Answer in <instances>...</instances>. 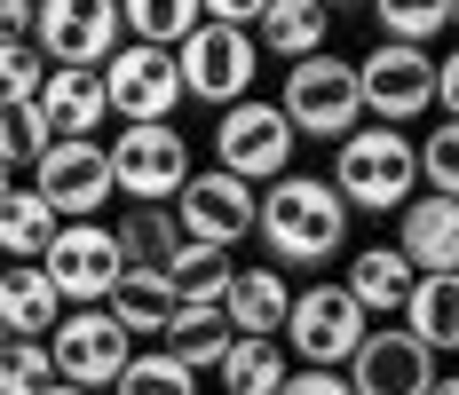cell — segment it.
<instances>
[{
    "mask_svg": "<svg viewBox=\"0 0 459 395\" xmlns=\"http://www.w3.org/2000/svg\"><path fill=\"white\" fill-rule=\"evenodd\" d=\"M254 237L270 245V269H325L349 245V206L325 175H285L262 190V221Z\"/></svg>",
    "mask_w": 459,
    "mask_h": 395,
    "instance_id": "1",
    "label": "cell"
},
{
    "mask_svg": "<svg viewBox=\"0 0 459 395\" xmlns=\"http://www.w3.org/2000/svg\"><path fill=\"white\" fill-rule=\"evenodd\" d=\"M333 190L349 214H404L420 198V142L396 127H357L349 142H333Z\"/></svg>",
    "mask_w": 459,
    "mask_h": 395,
    "instance_id": "2",
    "label": "cell"
},
{
    "mask_svg": "<svg viewBox=\"0 0 459 395\" xmlns=\"http://www.w3.org/2000/svg\"><path fill=\"white\" fill-rule=\"evenodd\" d=\"M277 111H285V127L301 134V142H349V134L365 127V88H357V64L349 56H309V64H293L285 72V88H277Z\"/></svg>",
    "mask_w": 459,
    "mask_h": 395,
    "instance_id": "3",
    "label": "cell"
},
{
    "mask_svg": "<svg viewBox=\"0 0 459 395\" xmlns=\"http://www.w3.org/2000/svg\"><path fill=\"white\" fill-rule=\"evenodd\" d=\"M365 308L341 293V277H317L293 293V316H285V356H301V372H349V356L365 348Z\"/></svg>",
    "mask_w": 459,
    "mask_h": 395,
    "instance_id": "4",
    "label": "cell"
},
{
    "mask_svg": "<svg viewBox=\"0 0 459 395\" xmlns=\"http://www.w3.org/2000/svg\"><path fill=\"white\" fill-rule=\"evenodd\" d=\"M293 142L301 134L285 127V111L262 103V95H246V103H230L222 119H214V167L238 175L246 190H270V182L293 175Z\"/></svg>",
    "mask_w": 459,
    "mask_h": 395,
    "instance_id": "5",
    "label": "cell"
},
{
    "mask_svg": "<svg viewBox=\"0 0 459 395\" xmlns=\"http://www.w3.org/2000/svg\"><path fill=\"white\" fill-rule=\"evenodd\" d=\"M119 40H127V24L111 0H40L32 8V47L48 72H103Z\"/></svg>",
    "mask_w": 459,
    "mask_h": 395,
    "instance_id": "6",
    "label": "cell"
},
{
    "mask_svg": "<svg viewBox=\"0 0 459 395\" xmlns=\"http://www.w3.org/2000/svg\"><path fill=\"white\" fill-rule=\"evenodd\" d=\"M357 88H365V119L372 127H412L436 111V56L428 47H396V40H372L357 56Z\"/></svg>",
    "mask_w": 459,
    "mask_h": 395,
    "instance_id": "7",
    "label": "cell"
},
{
    "mask_svg": "<svg viewBox=\"0 0 459 395\" xmlns=\"http://www.w3.org/2000/svg\"><path fill=\"white\" fill-rule=\"evenodd\" d=\"M103 150H111V190H119L127 206H175L183 182L198 175L183 127H119Z\"/></svg>",
    "mask_w": 459,
    "mask_h": 395,
    "instance_id": "8",
    "label": "cell"
},
{
    "mask_svg": "<svg viewBox=\"0 0 459 395\" xmlns=\"http://www.w3.org/2000/svg\"><path fill=\"white\" fill-rule=\"evenodd\" d=\"M175 72H183V95H190V103H214V111H230V103H246V95H254L262 47H254V32L198 24V32L175 47Z\"/></svg>",
    "mask_w": 459,
    "mask_h": 395,
    "instance_id": "9",
    "label": "cell"
},
{
    "mask_svg": "<svg viewBox=\"0 0 459 395\" xmlns=\"http://www.w3.org/2000/svg\"><path fill=\"white\" fill-rule=\"evenodd\" d=\"M40 269H48V285H56L64 308H103L119 293V277H127V253H119V237L103 221H64Z\"/></svg>",
    "mask_w": 459,
    "mask_h": 395,
    "instance_id": "10",
    "label": "cell"
},
{
    "mask_svg": "<svg viewBox=\"0 0 459 395\" xmlns=\"http://www.w3.org/2000/svg\"><path fill=\"white\" fill-rule=\"evenodd\" d=\"M103 95H111V119H127V127H175V111H183V72H175L167 47L119 40V56L103 64Z\"/></svg>",
    "mask_w": 459,
    "mask_h": 395,
    "instance_id": "11",
    "label": "cell"
},
{
    "mask_svg": "<svg viewBox=\"0 0 459 395\" xmlns=\"http://www.w3.org/2000/svg\"><path fill=\"white\" fill-rule=\"evenodd\" d=\"M48 356H56V380L64 388H119V372L135 364V340L111 324V308H64V324L48 332Z\"/></svg>",
    "mask_w": 459,
    "mask_h": 395,
    "instance_id": "12",
    "label": "cell"
},
{
    "mask_svg": "<svg viewBox=\"0 0 459 395\" xmlns=\"http://www.w3.org/2000/svg\"><path fill=\"white\" fill-rule=\"evenodd\" d=\"M175 221H183L190 245H214V253H230V245H246V237H254V221H262V190H246L238 175L206 167V175L183 182Z\"/></svg>",
    "mask_w": 459,
    "mask_h": 395,
    "instance_id": "13",
    "label": "cell"
},
{
    "mask_svg": "<svg viewBox=\"0 0 459 395\" xmlns=\"http://www.w3.org/2000/svg\"><path fill=\"white\" fill-rule=\"evenodd\" d=\"M32 190L48 198L56 221H95L119 190H111V150L103 142H48V159L32 167Z\"/></svg>",
    "mask_w": 459,
    "mask_h": 395,
    "instance_id": "14",
    "label": "cell"
},
{
    "mask_svg": "<svg viewBox=\"0 0 459 395\" xmlns=\"http://www.w3.org/2000/svg\"><path fill=\"white\" fill-rule=\"evenodd\" d=\"M341 380H349V395H428L436 388V356L420 348L404 324H372Z\"/></svg>",
    "mask_w": 459,
    "mask_h": 395,
    "instance_id": "15",
    "label": "cell"
},
{
    "mask_svg": "<svg viewBox=\"0 0 459 395\" xmlns=\"http://www.w3.org/2000/svg\"><path fill=\"white\" fill-rule=\"evenodd\" d=\"M396 253L412 262V277H459V206L420 190L396 214Z\"/></svg>",
    "mask_w": 459,
    "mask_h": 395,
    "instance_id": "16",
    "label": "cell"
},
{
    "mask_svg": "<svg viewBox=\"0 0 459 395\" xmlns=\"http://www.w3.org/2000/svg\"><path fill=\"white\" fill-rule=\"evenodd\" d=\"M222 316L238 340H285V316H293V285H285V269H238L222 293Z\"/></svg>",
    "mask_w": 459,
    "mask_h": 395,
    "instance_id": "17",
    "label": "cell"
},
{
    "mask_svg": "<svg viewBox=\"0 0 459 395\" xmlns=\"http://www.w3.org/2000/svg\"><path fill=\"white\" fill-rule=\"evenodd\" d=\"M40 119L56 142H95V127L111 119V95H103V72H48L40 88Z\"/></svg>",
    "mask_w": 459,
    "mask_h": 395,
    "instance_id": "18",
    "label": "cell"
},
{
    "mask_svg": "<svg viewBox=\"0 0 459 395\" xmlns=\"http://www.w3.org/2000/svg\"><path fill=\"white\" fill-rule=\"evenodd\" d=\"M325 40H333V8H317V0H270L262 24H254V47L277 56L285 72L309 64V56H325Z\"/></svg>",
    "mask_w": 459,
    "mask_h": 395,
    "instance_id": "19",
    "label": "cell"
},
{
    "mask_svg": "<svg viewBox=\"0 0 459 395\" xmlns=\"http://www.w3.org/2000/svg\"><path fill=\"white\" fill-rule=\"evenodd\" d=\"M412 262L396 253V245H365V253H349V277H341V293L365 308V324L372 316H404V301H412Z\"/></svg>",
    "mask_w": 459,
    "mask_h": 395,
    "instance_id": "20",
    "label": "cell"
},
{
    "mask_svg": "<svg viewBox=\"0 0 459 395\" xmlns=\"http://www.w3.org/2000/svg\"><path fill=\"white\" fill-rule=\"evenodd\" d=\"M0 324H8V340H48L64 324V301H56V285H48L40 262L0 269Z\"/></svg>",
    "mask_w": 459,
    "mask_h": 395,
    "instance_id": "21",
    "label": "cell"
},
{
    "mask_svg": "<svg viewBox=\"0 0 459 395\" xmlns=\"http://www.w3.org/2000/svg\"><path fill=\"white\" fill-rule=\"evenodd\" d=\"M111 324L127 332V340H167V324H175V285H167V269H127L119 277V293H111Z\"/></svg>",
    "mask_w": 459,
    "mask_h": 395,
    "instance_id": "22",
    "label": "cell"
},
{
    "mask_svg": "<svg viewBox=\"0 0 459 395\" xmlns=\"http://www.w3.org/2000/svg\"><path fill=\"white\" fill-rule=\"evenodd\" d=\"M230 316L222 301H183L175 308V324H167V356L183 364V372H222V356H230Z\"/></svg>",
    "mask_w": 459,
    "mask_h": 395,
    "instance_id": "23",
    "label": "cell"
},
{
    "mask_svg": "<svg viewBox=\"0 0 459 395\" xmlns=\"http://www.w3.org/2000/svg\"><path fill=\"white\" fill-rule=\"evenodd\" d=\"M404 332L428 356H459V277H420L404 301Z\"/></svg>",
    "mask_w": 459,
    "mask_h": 395,
    "instance_id": "24",
    "label": "cell"
},
{
    "mask_svg": "<svg viewBox=\"0 0 459 395\" xmlns=\"http://www.w3.org/2000/svg\"><path fill=\"white\" fill-rule=\"evenodd\" d=\"M111 237H119L127 269H167L175 253H183V221H175V206H127V214L111 221Z\"/></svg>",
    "mask_w": 459,
    "mask_h": 395,
    "instance_id": "25",
    "label": "cell"
},
{
    "mask_svg": "<svg viewBox=\"0 0 459 395\" xmlns=\"http://www.w3.org/2000/svg\"><path fill=\"white\" fill-rule=\"evenodd\" d=\"M56 229H64V221L48 214L40 190H8V198H0V262H48Z\"/></svg>",
    "mask_w": 459,
    "mask_h": 395,
    "instance_id": "26",
    "label": "cell"
},
{
    "mask_svg": "<svg viewBox=\"0 0 459 395\" xmlns=\"http://www.w3.org/2000/svg\"><path fill=\"white\" fill-rule=\"evenodd\" d=\"M222 395H277L293 380V364H285V340H230L222 356Z\"/></svg>",
    "mask_w": 459,
    "mask_h": 395,
    "instance_id": "27",
    "label": "cell"
},
{
    "mask_svg": "<svg viewBox=\"0 0 459 395\" xmlns=\"http://www.w3.org/2000/svg\"><path fill=\"white\" fill-rule=\"evenodd\" d=\"M119 24H127V40H135V47H167V56H175L206 16H198V0H127Z\"/></svg>",
    "mask_w": 459,
    "mask_h": 395,
    "instance_id": "28",
    "label": "cell"
},
{
    "mask_svg": "<svg viewBox=\"0 0 459 395\" xmlns=\"http://www.w3.org/2000/svg\"><path fill=\"white\" fill-rule=\"evenodd\" d=\"M372 24H380V40H396V47H428V40L452 32V0H380Z\"/></svg>",
    "mask_w": 459,
    "mask_h": 395,
    "instance_id": "29",
    "label": "cell"
},
{
    "mask_svg": "<svg viewBox=\"0 0 459 395\" xmlns=\"http://www.w3.org/2000/svg\"><path fill=\"white\" fill-rule=\"evenodd\" d=\"M230 277H238V262H230V253H214V245H190V237H183V253L167 262V285H175V301H222Z\"/></svg>",
    "mask_w": 459,
    "mask_h": 395,
    "instance_id": "30",
    "label": "cell"
},
{
    "mask_svg": "<svg viewBox=\"0 0 459 395\" xmlns=\"http://www.w3.org/2000/svg\"><path fill=\"white\" fill-rule=\"evenodd\" d=\"M48 119H40V103H0V167H40L48 159Z\"/></svg>",
    "mask_w": 459,
    "mask_h": 395,
    "instance_id": "31",
    "label": "cell"
},
{
    "mask_svg": "<svg viewBox=\"0 0 459 395\" xmlns=\"http://www.w3.org/2000/svg\"><path fill=\"white\" fill-rule=\"evenodd\" d=\"M420 190H428V198H452V206H459V119L428 127V142H420Z\"/></svg>",
    "mask_w": 459,
    "mask_h": 395,
    "instance_id": "32",
    "label": "cell"
},
{
    "mask_svg": "<svg viewBox=\"0 0 459 395\" xmlns=\"http://www.w3.org/2000/svg\"><path fill=\"white\" fill-rule=\"evenodd\" d=\"M111 395H198V372H183L167 348H151V356H135V364L119 372Z\"/></svg>",
    "mask_w": 459,
    "mask_h": 395,
    "instance_id": "33",
    "label": "cell"
},
{
    "mask_svg": "<svg viewBox=\"0 0 459 395\" xmlns=\"http://www.w3.org/2000/svg\"><path fill=\"white\" fill-rule=\"evenodd\" d=\"M48 88V64L32 40H0V103H40Z\"/></svg>",
    "mask_w": 459,
    "mask_h": 395,
    "instance_id": "34",
    "label": "cell"
},
{
    "mask_svg": "<svg viewBox=\"0 0 459 395\" xmlns=\"http://www.w3.org/2000/svg\"><path fill=\"white\" fill-rule=\"evenodd\" d=\"M0 380H8V395L56 388V356H48V340H8V356H0Z\"/></svg>",
    "mask_w": 459,
    "mask_h": 395,
    "instance_id": "35",
    "label": "cell"
},
{
    "mask_svg": "<svg viewBox=\"0 0 459 395\" xmlns=\"http://www.w3.org/2000/svg\"><path fill=\"white\" fill-rule=\"evenodd\" d=\"M436 111L459 119V47H452V56H436Z\"/></svg>",
    "mask_w": 459,
    "mask_h": 395,
    "instance_id": "36",
    "label": "cell"
},
{
    "mask_svg": "<svg viewBox=\"0 0 459 395\" xmlns=\"http://www.w3.org/2000/svg\"><path fill=\"white\" fill-rule=\"evenodd\" d=\"M277 395H349V380H341V372H301V364H293V380H285Z\"/></svg>",
    "mask_w": 459,
    "mask_h": 395,
    "instance_id": "37",
    "label": "cell"
},
{
    "mask_svg": "<svg viewBox=\"0 0 459 395\" xmlns=\"http://www.w3.org/2000/svg\"><path fill=\"white\" fill-rule=\"evenodd\" d=\"M428 395H459V372H436V388Z\"/></svg>",
    "mask_w": 459,
    "mask_h": 395,
    "instance_id": "38",
    "label": "cell"
},
{
    "mask_svg": "<svg viewBox=\"0 0 459 395\" xmlns=\"http://www.w3.org/2000/svg\"><path fill=\"white\" fill-rule=\"evenodd\" d=\"M8 190H16V167H0V198H8Z\"/></svg>",
    "mask_w": 459,
    "mask_h": 395,
    "instance_id": "39",
    "label": "cell"
},
{
    "mask_svg": "<svg viewBox=\"0 0 459 395\" xmlns=\"http://www.w3.org/2000/svg\"><path fill=\"white\" fill-rule=\"evenodd\" d=\"M40 395H88V388H64V380H56V388H40Z\"/></svg>",
    "mask_w": 459,
    "mask_h": 395,
    "instance_id": "40",
    "label": "cell"
},
{
    "mask_svg": "<svg viewBox=\"0 0 459 395\" xmlns=\"http://www.w3.org/2000/svg\"><path fill=\"white\" fill-rule=\"evenodd\" d=\"M452 40H459V0H452Z\"/></svg>",
    "mask_w": 459,
    "mask_h": 395,
    "instance_id": "41",
    "label": "cell"
},
{
    "mask_svg": "<svg viewBox=\"0 0 459 395\" xmlns=\"http://www.w3.org/2000/svg\"><path fill=\"white\" fill-rule=\"evenodd\" d=\"M0 356H8V324H0Z\"/></svg>",
    "mask_w": 459,
    "mask_h": 395,
    "instance_id": "42",
    "label": "cell"
},
{
    "mask_svg": "<svg viewBox=\"0 0 459 395\" xmlns=\"http://www.w3.org/2000/svg\"><path fill=\"white\" fill-rule=\"evenodd\" d=\"M0 395H8V380H0Z\"/></svg>",
    "mask_w": 459,
    "mask_h": 395,
    "instance_id": "43",
    "label": "cell"
},
{
    "mask_svg": "<svg viewBox=\"0 0 459 395\" xmlns=\"http://www.w3.org/2000/svg\"><path fill=\"white\" fill-rule=\"evenodd\" d=\"M0 269H8V262H0Z\"/></svg>",
    "mask_w": 459,
    "mask_h": 395,
    "instance_id": "44",
    "label": "cell"
}]
</instances>
